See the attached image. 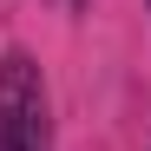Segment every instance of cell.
<instances>
[{"mask_svg":"<svg viewBox=\"0 0 151 151\" xmlns=\"http://www.w3.org/2000/svg\"><path fill=\"white\" fill-rule=\"evenodd\" d=\"M0 151H53V99L27 46H7L0 59Z\"/></svg>","mask_w":151,"mask_h":151,"instance_id":"cell-1","label":"cell"},{"mask_svg":"<svg viewBox=\"0 0 151 151\" xmlns=\"http://www.w3.org/2000/svg\"><path fill=\"white\" fill-rule=\"evenodd\" d=\"M72 7H86V0H72Z\"/></svg>","mask_w":151,"mask_h":151,"instance_id":"cell-2","label":"cell"}]
</instances>
